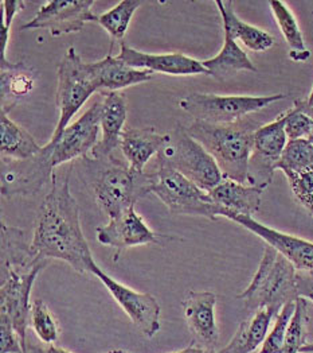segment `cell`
<instances>
[{
    "label": "cell",
    "instance_id": "obj_15",
    "mask_svg": "<svg viewBox=\"0 0 313 353\" xmlns=\"http://www.w3.org/2000/svg\"><path fill=\"white\" fill-rule=\"evenodd\" d=\"M219 217H226L228 220L235 221L244 228L249 230L250 232L256 234L258 237L265 240L268 245L277 250L296 267L297 271L313 272V243L311 241L269 228L250 216L235 214L231 212L221 210Z\"/></svg>",
    "mask_w": 313,
    "mask_h": 353
},
{
    "label": "cell",
    "instance_id": "obj_36",
    "mask_svg": "<svg viewBox=\"0 0 313 353\" xmlns=\"http://www.w3.org/2000/svg\"><path fill=\"white\" fill-rule=\"evenodd\" d=\"M1 7H3V21H1V31H0V42H1L0 65L10 62L6 59V50H7L8 38H10V29H11L15 15L23 10L25 1L23 0H3Z\"/></svg>",
    "mask_w": 313,
    "mask_h": 353
},
{
    "label": "cell",
    "instance_id": "obj_34",
    "mask_svg": "<svg viewBox=\"0 0 313 353\" xmlns=\"http://www.w3.org/2000/svg\"><path fill=\"white\" fill-rule=\"evenodd\" d=\"M296 310V301L286 303L279 316L276 317L274 325L269 334L266 336V340L262 344V348L258 353H283L288 336V329L292 321V317Z\"/></svg>",
    "mask_w": 313,
    "mask_h": 353
},
{
    "label": "cell",
    "instance_id": "obj_18",
    "mask_svg": "<svg viewBox=\"0 0 313 353\" xmlns=\"http://www.w3.org/2000/svg\"><path fill=\"white\" fill-rule=\"evenodd\" d=\"M215 306L217 296L210 292H190L183 302L184 319L194 333L197 345L213 351L219 339Z\"/></svg>",
    "mask_w": 313,
    "mask_h": 353
},
{
    "label": "cell",
    "instance_id": "obj_33",
    "mask_svg": "<svg viewBox=\"0 0 313 353\" xmlns=\"http://www.w3.org/2000/svg\"><path fill=\"white\" fill-rule=\"evenodd\" d=\"M308 321V301L299 296L296 299V310L288 329L283 353H300L301 347L305 344V329Z\"/></svg>",
    "mask_w": 313,
    "mask_h": 353
},
{
    "label": "cell",
    "instance_id": "obj_40",
    "mask_svg": "<svg viewBox=\"0 0 313 353\" xmlns=\"http://www.w3.org/2000/svg\"><path fill=\"white\" fill-rule=\"evenodd\" d=\"M172 353H218L215 352V351H213V350H207V348H203V347H200V345H197V344H191L190 347H187V348H184V350H182V351H176V352Z\"/></svg>",
    "mask_w": 313,
    "mask_h": 353
},
{
    "label": "cell",
    "instance_id": "obj_5",
    "mask_svg": "<svg viewBox=\"0 0 313 353\" xmlns=\"http://www.w3.org/2000/svg\"><path fill=\"white\" fill-rule=\"evenodd\" d=\"M149 193L155 194L175 214L199 216L208 220L219 217V206L195 182L167 165L159 163L151 173Z\"/></svg>",
    "mask_w": 313,
    "mask_h": 353
},
{
    "label": "cell",
    "instance_id": "obj_25",
    "mask_svg": "<svg viewBox=\"0 0 313 353\" xmlns=\"http://www.w3.org/2000/svg\"><path fill=\"white\" fill-rule=\"evenodd\" d=\"M202 63L207 70V76H211L217 81H226L238 72H257L252 59L241 49L237 41L226 34L221 52L213 59L202 61Z\"/></svg>",
    "mask_w": 313,
    "mask_h": 353
},
{
    "label": "cell",
    "instance_id": "obj_29",
    "mask_svg": "<svg viewBox=\"0 0 313 353\" xmlns=\"http://www.w3.org/2000/svg\"><path fill=\"white\" fill-rule=\"evenodd\" d=\"M140 6L142 1L139 0H122L109 11L98 15L97 23L109 34L112 41L109 54H112V49L117 41L122 42V38L128 31L132 17Z\"/></svg>",
    "mask_w": 313,
    "mask_h": 353
},
{
    "label": "cell",
    "instance_id": "obj_12",
    "mask_svg": "<svg viewBox=\"0 0 313 353\" xmlns=\"http://www.w3.org/2000/svg\"><path fill=\"white\" fill-rule=\"evenodd\" d=\"M286 145L288 137L285 132V112L273 121L257 128L253 152L249 161V185L266 189L272 183L276 166Z\"/></svg>",
    "mask_w": 313,
    "mask_h": 353
},
{
    "label": "cell",
    "instance_id": "obj_38",
    "mask_svg": "<svg viewBox=\"0 0 313 353\" xmlns=\"http://www.w3.org/2000/svg\"><path fill=\"white\" fill-rule=\"evenodd\" d=\"M297 294L313 302V272L310 271H297L296 275Z\"/></svg>",
    "mask_w": 313,
    "mask_h": 353
},
{
    "label": "cell",
    "instance_id": "obj_35",
    "mask_svg": "<svg viewBox=\"0 0 313 353\" xmlns=\"http://www.w3.org/2000/svg\"><path fill=\"white\" fill-rule=\"evenodd\" d=\"M284 174L296 200L313 217V166L300 172H286Z\"/></svg>",
    "mask_w": 313,
    "mask_h": 353
},
{
    "label": "cell",
    "instance_id": "obj_17",
    "mask_svg": "<svg viewBox=\"0 0 313 353\" xmlns=\"http://www.w3.org/2000/svg\"><path fill=\"white\" fill-rule=\"evenodd\" d=\"M122 59L127 65L148 70L152 74L164 73L171 76H197L207 74L206 68L202 61L191 59L180 53H169V54H149L139 52L127 45V42H120V53L117 56Z\"/></svg>",
    "mask_w": 313,
    "mask_h": 353
},
{
    "label": "cell",
    "instance_id": "obj_31",
    "mask_svg": "<svg viewBox=\"0 0 313 353\" xmlns=\"http://www.w3.org/2000/svg\"><path fill=\"white\" fill-rule=\"evenodd\" d=\"M30 325L39 341L54 344L59 339V326L54 314L42 299H34L31 305Z\"/></svg>",
    "mask_w": 313,
    "mask_h": 353
},
{
    "label": "cell",
    "instance_id": "obj_43",
    "mask_svg": "<svg viewBox=\"0 0 313 353\" xmlns=\"http://www.w3.org/2000/svg\"><path fill=\"white\" fill-rule=\"evenodd\" d=\"M107 353H131L128 352V351H122V350H116V351H111V352Z\"/></svg>",
    "mask_w": 313,
    "mask_h": 353
},
{
    "label": "cell",
    "instance_id": "obj_21",
    "mask_svg": "<svg viewBox=\"0 0 313 353\" xmlns=\"http://www.w3.org/2000/svg\"><path fill=\"white\" fill-rule=\"evenodd\" d=\"M98 90L118 92L136 84L152 80V73L127 65L122 59L108 54L105 59L90 63Z\"/></svg>",
    "mask_w": 313,
    "mask_h": 353
},
{
    "label": "cell",
    "instance_id": "obj_3",
    "mask_svg": "<svg viewBox=\"0 0 313 353\" xmlns=\"http://www.w3.org/2000/svg\"><path fill=\"white\" fill-rule=\"evenodd\" d=\"M186 130L214 157L225 178L248 183L249 161L253 152L257 128L242 121L234 124H208L194 120Z\"/></svg>",
    "mask_w": 313,
    "mask_h": 353
},
{
    "label": "cell",
    "instance_id": "obj_37",
    "mask_svg": "<svg viewBox=\"0 0 313 353\" xmlns=\"http://www.w3.org/2000/svg\"><path fill=\"white\" fill-rule=\"evenodd\" d=\"M0 353H23L19 336L7 321H0Z\"/></svg>",
    "mask_w": 313,
    "mask_h": 353
},
{
    "label": "cell",
    "instance_id": "obj_32",
    "mask_svg": "<svg viewBox=\"0 0 313 353\" xmlns=\"http://www.w3.org/2000/svg\"><path fill=\"white\" fill-rule=\"evenodd\" d=\"M313 166V145L307 139L288 141L284 152L276 166V170L300 172Z\"/></svg>",
    "mask_w": 313,
    "mask_h": 353
},
{
    "label": "cell",
    "instance_id": "obj_10",
    "mask_svg": "<svg viewBox=\"0 0 313 353\" xmlns=\"http://www.w3.org/2000/svg\"><path fill=\"white\" fill-rule=\"evenodd\" d=\"M52 148L45 145L41 152L25 161L3 159L1 194L6 199L17 196H35L46 183L53 181L54 168L52 165Z\"/></svg>",
    "mask_w": 313,
    "mask_h": 353
},
{
    "label": "cell",
    "instance_id": "obj_41",
    "mask_svg": "<svg viewBox=\"0 0 313 353\" xmlns=\"http://www.w3.org/2000/svg\"><path fill=\"white\" fill-rule=\"evenodd\" d=\"M300 353H313V343L310 344H304L300 350Z\"/></svg>",
    "mask_w": 313,
    "mask_h": 353
},
{
    "label": "cell",
    "instance_id": "obj_22",
    "mask_svg": "<svg viewBox=\"0 0 313 353\" xmlns=\"http://www.w3.org/2000/svg\"><path fill=\"white\" fill-rule=\"evenodd\" d=\"M265 188L249 183H241L225 178L217 188L208 194L221 210L231 212L235 214L250 216L256 214L261 206V197Z\"/></svg>",
    "mask_w": 313,
    "mask_h": 353
},
{
    "label": "cell",
    "instance_id": "obj_1",
    "mask_svg": "<svg viewBox=\"0 0 313 353\" xmlns=\"http://www.w3.org/2000/svg\"><path fill=\"white\" fill-rule=\"evenodd\" d=\"M31 248L38 256L63 261L80 274H90L96 263L81 228L80 206L70 192L69 173H54L52 190L38 209Z\"/></svg>",
    "mask_w": 313,
    "mask_h": 353
},
{
    "label": "cell",
    "instance_id": "obj_2",
    "mask_svg": "<svg viewBox=\"0 0 313 353\" xmlns=\"http://www.w3.org/2000/svg\"><path fill=\"white\" fill-rule=\"evenodd\" d=\"M49 261L38 256L25 231L1 223L0 252V321L12 325L28 353V327L31 316L30 295L39 272Z\"/></svg>",
    "mask_w": 313,
    "mask_h": 353
},
{
    "label": "cell",
    "instance_id": "obj_13",
    "mask_svg": "<svg viewBox=\"0 0 313 353\" xmlns=\"http://www.w3.org/2000/svg\"><path fill=\"white\" fill-rule=\"evenodd\" d=\"M102 101L97 100L85 114L70 124L54 143H47L52 148V165L56 169L59 165L70 162L76 158H87L98 143V132L101 130Z\"/></svg>",
    "mask_w": 313,
    "mask_h": 353
},
{
    "label": "cell",
    "instance_id": "obj_6",
    "mask_svg": "<svg viewBox=\"0 0 313 353\" xmlns=\"http://www.w3.org/2000/svg\"><path fill=\"white\" fill-rule=\"evenodd\" d=\"M170 143L158 154V162L177 170L210 193L225 176L214 157L195 141L183 125L170 134Z\"/></svg>",
    "mask_w": 313,
    "mask_h": 353
},
{
    "label": "cell",
    "instance_id": "obj_23",
    "mask_svg": "<svg viewBox=\"0 0 313 353\" xmlns=\"http://www.w3.org/2000/svg\"><path fill=\"white\" fill-rule=\"evenodd\" d=\"M215 4L222 18L224 32L234 41H239L245 48L257 53L266 52L274 45V38L269 32L252 26L237 17L233 1L217 0Z\"/></svg>",
    "mask_w": 313,
    "mask_h": 353
},
{
    "label": "cell",
    "instance_id": "obj_14",
    "mask_svg": "<svg viewBox=\"0 0 313 353\" xmlns=\"http://www.w3.org/2000/svg\"><path fill=\"white\" fill-rule=\"evenodd\" d=\"M94 0H52L46 1L36 15L21 30H49L53 37L80 32L86 22H97L91 7Z\"/></svg>",
    "mask_w": 313,
    "mask_h": 353
},
{
    "label": "cell",
    "instance_id": "obj_26",
    "mask_svg": "<svg viewBox=\"0 0 313 353\" xmlns=\"http://www.w3.org/2000/svg\"><path fill=\"white\" fill-rule=\"evenodd\" d=\"M0 111L10 114V111L17 105V103L32 90L35 84V76L34 73H31L29 66H26L23 62H7L0 65Z\"/></svg>",
    "mask_w": 313,
    "mask_h": 353
},
{
    "label": "cell",
    "instance_id": "obj_24",
    "mask_svg": "<svg viewBox=\"0 0 313 353\" xmlns=\"http://www.w3.org/2000/svg\"><path fill=\"white\" fill-rule=\"evenodd\" d=\"M273 307H262L246 321L239 325L228 345L218 353H252L263 344L269 334L272 321L279 316Z\"/></svg>",
    "mask_w": 313,
    "mask_h": 353
},
{
    "label": "cell",
    "instance_id": "obj_39",
    "mask_svg": "<svg viewBox=\"0 0 313 353\" xmlns=\"http://www.w3.org/2000/svg\"><path fill=\"white\" fill-rule=\"evenodd\" d=\"M28 353H72L63 348L56 347L54 344H45L42 341H35L28 337Z\"/></svg>",
    "mask_w": 313,
    "mask_h": 353
},
{
    "label": "cell",
    "instance_id": "obj_30",
    "mask_svg": "<svg viewBox=\"0 0 313 353\" xmlns=\"http://www.w3.org/2000/svg\"><path fill=\"white\" fill-rule=\"evenodd\" d=\"M312 125V105H310L307 100H294L293 107L285 112V132L288 141L308 139Z\"/></svg>",
    "mask_w": 313,
    "mask_h": 353
},
{
    "label": "cell",
    "instance_id": "obj_7",
    "mask_svg": "<svg viewBox=\"0 0 313 353\" xmlns=\"http://www.w3.org/2000/svg\"><path fill=\"white\" fill-rule=\"evenodd\" d=\"M285 94L244 96L214 94L194 92L179 101V107L194 120L208 124H234L250 114L258 112L273 103L284 100Z\"/></svg>",
    "mask_w": 313,
    "mask_h": 353
},
{
    "label": "cell",
    "instance_id": "obj_4",
    "mask_svg": "<svg viewBox=\"0 0 313 353\" xmlns=\"http://www.w3.org/2000/svg\"><path fill=\"white\" fill-rule=\"evenodd\" d=\"M297 270L277 250L266 245L250 285L237 295L250 310L273 307L281 312L286 303L299 298Z\"/></svg>",
    "mask_w": 313,
    "mask_h": 353
},
{
    "label": "cell",
    "instance_id": "obj_28",
    "mask_svg": "<svg viewBox=\"0 0 313 353\" xmlns=\"http://www.w3.org/2000/svg\"><path fill=\"white\" fill-rule=\"evenodd\" d=\"M269 6L279 28L281 30V34L284 35L285 41L289 46V59L294 62H305L311 57V53L305 48L303 32L293 12L289 10V7L285 4L284 1L273 0V1H269Z\"/></svg>",
    "mask_w": 313,
    "mask_h": 353
},
{
    "label": "cell",
    "instance_id": "obj_11",
    "mask_svg": "<svg viewBox=\"0 0 313 353\" xmlns=\"http://www.w3.org/2000/svg\"><path fill=\"white\" fill-rule=\"evenodd\" d=\"M90 274L107 288L114 301L131 319L133 325L147 339H152L160 330V305L153 295L139 293L104 272L97 263H93Z\"/></svg>",
    "mask_w": 313,
    "mask_h": 353
},
{
    "label": "cell",
    "instance_id": "obj_42",
    "mask_svg": "<svg viewBox=\"0 0 313 353\" xmlns=\"http://www.w3.org/2000/svg\"><path fill=\"white\" fill-rule=\"evenodd\" d=\"M307 101H308V104H310V105H312L313 107V87L312 90H311V93H310V96H308V99H307Z\"/></svg>",
    "mask_w": 313,
    "mask_h": 353
},
{
    "label": "cell",
    "instance_id": "obj_27",
    "mask_svg": "<svg viewBox=\"0 0 313 353\" xmlns=\"http://www.w3.org/2000/svg\"><path fill=\"white\" fill-rule=\"evenodd\" d=\"M0 154L1 159L25 161L41 152L42 148L21 125L0 111Z\"/></svg>",
    "mask_w": 313,
    "mask_h": 353
},
{
    "label": "cell",
    "instance_id": "obj_20",
    "mask_svg": "<svg viewBox=\"0 0 313 353\" xmlns=\"http://www.w3.org/2000/svg\"><path fill=\"white\" fill-rule=\"evenodd\" d=\"M170 134H160L153 127H127L121 135L120 150L133 172L145 173V165L170 143Z\"/></svg>",
    "mask_w": 313,
    "mask_h": 353
},
{
    "label": "cell",
    "instance_id": "obj_16",
    "mask_svg": "<svg viewBox=\"0 0 313 353\" xmlns=\"http://www.w3.org/2000/svg\"><path fill=\"white\" fill-rule=\"evenodd\" d=\"M160 236L145 224L142 216L135 210V206L114 219H109L107 225L97 228L98 243L118 250L114 262L122 250L159 243Z\"/></svg>",
    "mask_w": 313,
    "mask_h": 353
},
{
    "label": "cell",
    "instance_id": "obj_9",
    "mask_svg": "<svg viewBox=\"0 0 313 353\" xmlns=\"http://www.w3.org/2000/svg\"><path fill=\"white\" fill-rule=\"evenodd\" d=\"M98 92L90 63L84 62L74 48H69L58 66L57 107L59 119L52 135L54 143L70 125V120L84 107L93 93Z\"/></svg>",
    "mask_w": 313,
    "mask_h": 353
},
{
    "label": "cell",
    "instance_id": "obj_8",
    "mask_svg": "<svg viewBox=\"0 0 313 353\" xmlns=\"http://www.w3.org/2000/svg\"><path fill=\"white\" fill-rule=\"evenodd\" d=\"M151 173L133 172L124 163H108L93 182L94 199L101 210L114 219L149 193Z\"/></svg>",
    "mask_w": 313,
    "mask_h": 353
},
{
    "label": "cell",
    "instance_id": "obj_19",
    "mask_svg": "<svg viewBox=\"0 0 313 353\" xmlns=\"http://www.w3.org/2000/svg\"><path fill=\"white\" fill-rule=\"evenodd\" d=\"M127 97L121 92H104L102 111H101V130L102 139L98 141L91 151V159L108 161L114 158V151L120 148L121 135L125 130L128 115Z\"/></svg>",
    "mask_w": 313,
    "mask_h": 353
}]
</instances>
